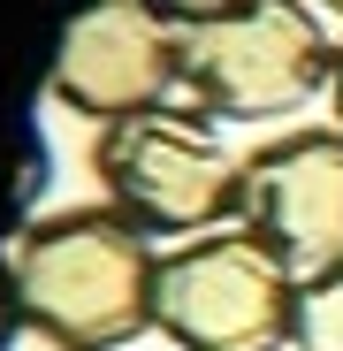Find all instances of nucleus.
<instances>
[{
	"mask_svg": "<svg viewBox=\"0 0 343 351\" xmlns=\"http://www.w3.org/2000/svg\"><path fill=\"white\" fill-rule=\"evenodd\" d=\"M153 237L114 206H53L8 245V306L46 351H123L153 328Z\"/></svg>",
	"mask_w": 343,
	"mask_h": 351,
	"instance_id": "f257e3e1",
	"label": "nucleus"
},
{
	"mask_svg": "<svg viewBox=\"0 0 343 351\" xmlns=\"http://www.w3.org/2000/svg\"><path fill=\"white\" fill-rule=\"evenodd\" d=\"M335 77V38L313 0H244L191 23L176 46V92L206 123H282Z\"/></svg>",
	"mask_w": 343,
	"mask_h": 351,
	"instance_id": "f03ea898",
	"label": "nucleus"
},
{
	"mask_svg": "<svg viewBox=\"0 0 343 351\" xmlns=\"http://www.w3.org/2000/svg\"><path fill=\"white\" fill-rule=\"evenodd\" d=\"M92 176L114 214H130L145 237H206L244 206V153L221 145V123L191 107H138L123 123H99Z\"/></svg>",
	"mask_w": 343,
	"mask_h": 351,
	"instance_id": "7ed1b4c3",
	"label": "nucleus"
},
{
	"mask_svg": "<svg viewBox=\"0 0 343 351\" xmlns=\"http://www.w3.org/2000/svg\"><path fill=\"white\" fill-rule=\"evenodd\" d=\"M153 336L176 351H282L298 336V267L244 221L183 237L153 275Z\"/></svg>",
	"mask_w": 343,
	"mask_h": 351,
	"instance_id": "20e7f679",
	"label": "nucleus"
},
{
	"mask_svg": "<svg viewBox=\"0 0 343 351\" xmlns=\"http://www.w3.org/2000/svg\"><path fill=\"white\" fill-rule=\"evenodd\" d=\"M176 46L183 31L145 0H77L53 46V99L84 123H123L138 107L176 99Z\"/></svg>",
	"mask_w": 343,
	"mask_h": 351,
	"instance_id": "39448f33",
	"label": "nucleus"
},
{
	"mask_svg": "<svg viewBox=\"0 0 343 351\" xmlns=\"http://www.w3.org/2000/svg\"><path fill=\"white\" fill-rule=\"evenodd\" d=\"M237 221L275 245L298 275L343 260V130L298 123L244 153V206Z\"/></svg>",
	"mask_w": 343,
	"mask_h": 351,
	"instance_id": "423d86ee",
	"label": "nucleus"
},
{
	"mask_svg": "<svg viewBox=\"0 0 343 351\" xmlns=\"http://www.w3.org/2000/svg\"><path fill=\"white\" fill-rule=\"evenodd\" d=\"M298 351H343V260L298 275Z\"/></svg>",
	"mask_w": 343,
	"mask_h": 351,
	"instance_id": "0eeeda50",
	"label": "nucleus"
},
{
	"mask_svg": "<svg viewBox=\"0 0 343 351\" xmlns=\"http://www.w3.org/2000/svg\"><path fill=\"white\" fill-rule=\"evenodd\" d=\"M153 16H168L176 31H191V23H214V16H237L244 0H145Z\"/></svg>",
	"mask_w": 343,
	"mask_h": 351,
	"instance_id": "6e6552de",
	"label": "nucleus"
},
{
	"mask_svg": "<svg viewBox=\"0 0 343 351\" xmlns=\"http://www.w3.org/2000/svg\"><path fill=\"white\" fill-rule=\"evenodd\" d=\"M328 107H335V130H343V38H335V77H328Z\"/></svg>",
	"mask_w": 343,
	"mask_h": 351,
	"instance_id": "1a4fd4ad",
	"label": "nucleus"
},
{
	"mask_svg": "<svg viewBox=\"0 0 343 351\" xmlns=\"http://www.w3.org/2000/svg\"><path fill=\"white\" fill-rule=\"evenodd\" d=\"M313 8H320V16H343V0H313Z\"/></svg>",
	"mask_w": 343,
	"mask_h": 351,
	"instance_id": "9d476101",
	"label": "nucleus"
}]
</instances>
